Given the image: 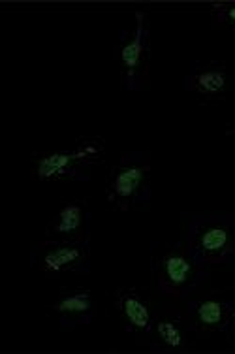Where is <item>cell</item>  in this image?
<instances>
[{"instance_id":"4fadbf2b","label":"cell","mask_w":235,"mask_h":354,"mask_svg":"<svg viewBox=\"0 0 235 354\" xmlns=\"http://www.w3.org/2000/svg\"><path fill=\"white\" fill-rule=\"evenodd\" d=\"M215 10L216 14L220 15L222 23L235 28V4H216Z\"/></svg>"},{"instance_id":"8992f818","label":"cell","mask_w":235,"mask_h":354,"mask_svg":"<svg viewBox=\"0 0 235 354\" xmlns=\"http://www.w3.org/2000/svg\"><path fill=\"white\" fill-rule=\"evenodd\" d=\"M147 55V32H145V23H143V14H138V25H135L134 35L121 48V64L126 80L130 85H134L135 77L140 74L141 66L145 62Z\"/></svg>"},{"instance_id":"9c48e42d","label":"cell","mask_w":235,"mask_h":354,"mask_svg":"<svg viewBox=\"0 0 235 354\" xmlns=\"http://www.w3.org/2000/svg\"><path fill=\"white\" fill-rule=\"evenodd\" d=\"M83 226H85V207L79 202H70L53 218L51 230L55 236H61L62 239L72 241V239L79 238Z\"/></svg>"},{"instance_id":"52a82bcc","label":"cell","mask_w":235,"mask_h":354,"mask_svg":"<svg viewBox=\"0 0 235 354\" xmlns=\"http://www.w3.org/2000/svg\"><path fill=\"white\" fill-rule=\"evenodd\" d=\"M119 311L128 330L138 332V334H145L151 330L153 313L138 292H132V290L122 292L119 296Z\"/></svg>"},{"instance_id":"7c38bea8","label":"cell","mask_w":235,"mask_h":354,"mask_svg":"<svg viewBox=\"0 0 235 354\" xmlns=\"http://www.w3.org/2000/svg\"><path fill=\"white\" fill-rule=\"evenodd\" d=\"M156 335L166 348H182L187 343L185 332L181 324L173 319H158L156 320Z\"/></svg>"},{"instance_id":"8fae6325","label":"cell","mask_w":235,"mask_h":354,"mask_svg":"<svg viewBox=\"0 0 235 354\" xmlns=\"http://www.w3.org/2000/svg\"><path fill=\"white\" fill-rule=\"evenodd\" d=\"M226 85H228V75L222 68L203 70V72L196 75L194 80L196 91L207 96L220 95L222 91L226 88Z\"/></svg>"},{"instance_id":"30bf717a","label":"cell","mask_w":235,"mask_h":354,"mask_svg":"<svg viewBox=\"0 0 235 354\" xmlns=\"http://www.w3.org/2000/svg\"><path fill=\"white\" fill-rule=\"evenodd\" d=\"M53 309L55 313H59L64 319L83 320L93 315L94 300L91 292H72L57 301Z\"/></svg>"},{"instance_id":"ba28073f","label":"cell","mask_w":235,"mask_h":354,"mask_svg":"<svg viewBox=\"0 0 235 354\" xmlns=\"http://www.w3.org/2000/svg\"><path fill=\"white\" fill-rule=\"evenodd\" d=\"M229 311H232V307L226 301L207 298V300L196 304L194 311H192V319H194V324L200 330L216 332V330L228 326Z\"/></svg>"},{"instance_id":"5b68a950","label":"cell","mask_w":235,"mask_h":354,"mask_svg":"<svg viewBox=\"0 0 235 354\" xmlns=\"http://www.w3.org/2000/svg\"><path fill=\"white\" fill-rule=\"evenodd\" d=\"M87 259V249L79 243H55L41 254V270L47 273H64L79 268Z\"/></svg>"},{"instance_id":"5bb4252c","label":"cell","mask_w":235,"mask_h":354,"mask_svg":"<svg viewBox=\"0 0 235 354\" xmlns=\"http://www.w3.org/2000/svg\"><path fill=\"white\" fill-rule=\"evenodd\" d=\"M228 326H229V330H232V334H234V337H235V306L232 307V311H229Z\"/></svg>"},{"instance_id":"9a60e30c","label":"cell","mask_w":235,"mask_h":354,"mask_svg":"<svg viewBox=\"0 0 235 354\" xmlns=\"http://www.w3.org/2000/svg\"><path fill=\"white\" fill-rule=\"evenodd\" d=\"M232 134H235V130H234V132H232Z\"/></svg>"},{"instance_id":"7a4b0ae2","label":"cell","mask_w":235,"mask_h":354,"mask_svg":"<svg viewBox=\"0 0 235 354\" xmlns=\"http://www.w3.org/2000/svg\"><path fill=\"white\" fill-rule=\"evenodd\" d=\"M102 153V145L96 142L81 143L72 151H55L36 160L34 177L38 181H57L72 177L81 166L94 162Z\"/></svg>"},{"instance_id":"6da1fadb","label":"cell","mask_w":235,"mask_h":354,"mask_svg":"<svg viewBox=\"0 0 235 354\" xmlns=\"http://www.w3.org/2000/svg\"><path fill=\"white\" fill-rule=\"evenodd\" d=\"M190 247L196 259L205 264H220L235 254V223L211 217L192 225Z\"/></svg>"},{"instance_id":"3957f363","label":"cell","mask_w":235,"mask_h":354,"mask_svg":"<svg viewBox=\"0 0 235 354\" xmlns=\"http://www.w3.org/2000/svg\"><path fill=\"white\" fill-rule=\"evenodd\" d=\"M196 254L185 251L182 247H173L158 262V285L171 296H181L194 285Z\"/></svg>"},{"instance_id":"277c9868","label":"cell","mask_w":235,"mask_h":354,"mask_svg":"<svg viewBox=\"0 0 235 354\" xmlns=\"http://www.w3.org/2000/svg\"><path fill=\"white\" fill-rule=\"evenodd\" d=\"M149 179L147 162H122L111 174L108 185V200L121 209L140 200L143 187Z\"/></svg>"}]
</instances>
